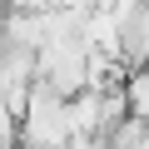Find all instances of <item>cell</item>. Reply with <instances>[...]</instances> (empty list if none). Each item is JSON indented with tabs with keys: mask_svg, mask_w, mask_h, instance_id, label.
Returning a JSON list of instances; mask_svg holds the SVG:
<instances>
[{
	"mask_svg": "<svg viewBox=\"0 0 149 149\" xmlns=\"http://www.w3.org/2000/svg\"><path fill=\"white\" fill-rule=\"evenodd\" d=\"M74 124H70V100L50 85H35L25 114H20V149H70Z\"/></svg>",
	"mask_w": 149,
	"mask_h": 149,
	"instance_id": "6da1fadb",
	"label": "cell"
},
{
	"mask_svg": "<svg viewBox=\"0 0 149 149\" xmlns=\"http://www.w3.org/2000/svg\"><path fill=\"white\" fill-rule=\"evenodd\" d=\"M119 60L124 70L149 65V0H139L129 15H119Z\"/></svg>",
	"mask_w": 149,
	"mask_h": 149,
	"instance_id": "7a4b0ae2",
	"label": "cell"
},
{
	"mask_svg": "<svg viewBox=\"0 0 149 149\" xmlns=\"http://www.w3.org/2000/svg\"><path fill=\"white\" fill-rule=\"evenodd\" d=\"M124 95H129V114L149 119V65L129 70V80H124Z\"/></svg>",
	"mask_w": 149,
	"mask_h": 149,
	"instance_id": "3957f363",
	"label": "cell"
},
{
	"mask_svg": "<svg viewBox=\"0 0 149 149\" xmlns=\"http://www.w3.org/2000/svg\"><path fill=\"white\" fill-rule=\"evenodd\" d=\"M60 5H65V10H95L100 0H60Z\"/></svg>",
	"mask_w": 149,
	"mask_h": 149,
	"instance_id": "277c9868",
	"label": "cell"
}]
</instances>
